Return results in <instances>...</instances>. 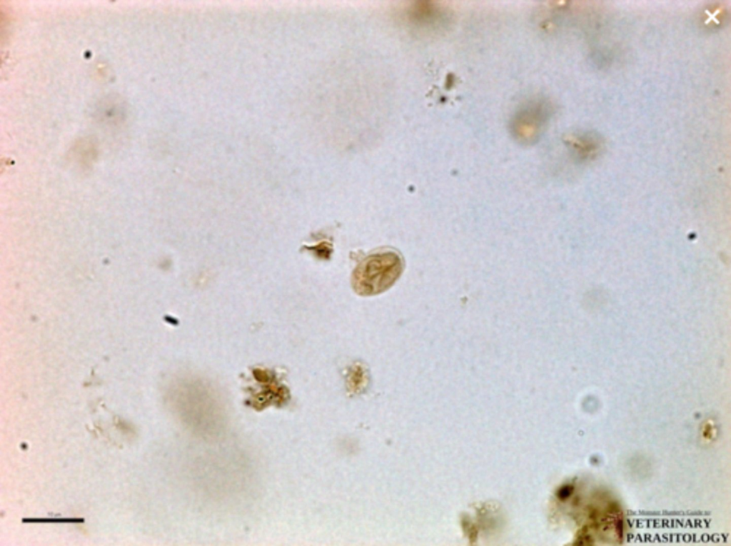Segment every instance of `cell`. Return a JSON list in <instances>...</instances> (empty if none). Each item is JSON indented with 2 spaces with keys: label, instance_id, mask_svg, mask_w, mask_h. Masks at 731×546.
Segmentation results:
<instances>
[{
  "label": "cell",
  "instance_id": "cell-1",
  "mask_svg": "<svg viewBox=\"0 0 731 546\" xmlns=\"http://www.w3.org/2000/svg\"><path fill=\"white\" fill-rule=\"evenodd\" d=\"M403 269L401 257L393 251L374 253L364 258L352 274V285L361 295H373L388 289Z\"/></svg>",
  "mask_w": 731,
  "mask_h": 546
},
{
  "label": "cell",
  "instance_id": "cell-2",
  "mask_svg": "<svg viewBox=\"0 0 731 546\" xmlns=\"http://www.w3.org/2000/svg\"><path fill=\"white\" fill-rule=\"evenodd\" d=\"M548 113V105L544 102L534 101L524 107L513 121V136L523 143L535 141L540 135Z\"/></svg>",
  "mask_w": 731,
  "mask_h": 546
}]
</instances>
